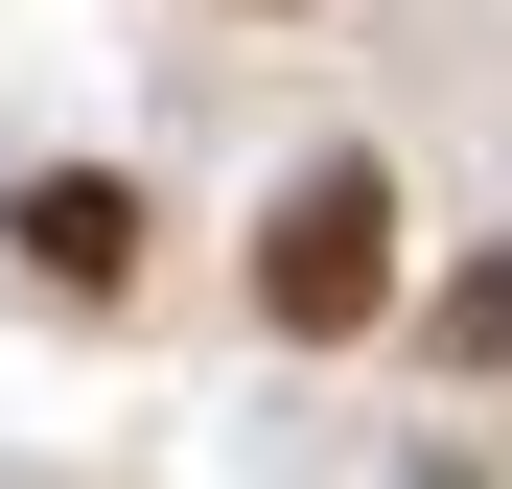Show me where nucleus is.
Listing matches in <instances>:
<instances>
[{
    "label": "nucleus",
    "mask_w": 512,
    "mask_h": 489,
    "mask_svg": "<svg viewBox=\"0 0 512 489\" xmlns=\"http://www.w3.org/2000/svg\"><path fill=\"white\" fill-rule=\"evenodd\" d=\"M443 350H512V257H466V280H443Z\"/></svg>",
    "instance_id": "obj_3"
},
{
    "label": "nucleus",
    "mask_w": 512,
    "mask_h": 489,
    "mask_svg": "<svg viewBox=\"0 0 512 489\" xmlns=\"http://www.w3.org/2000/svg\"><path fill=\"white\" fill-rule=\"evenodd\" d=\"M256 303H280L303 350H350V326L396 303V187H373V163H303V210H280V257H256Z\"/></svg>",
    "instance_id": "obj_1"
},
{
    "label": "nucleus",
    "mask_w": 512,
    "mask_h": 489,
    "mask_svg": "<svg viewBox=\"0 0 512 489\" xmlns=\"http://www.w3.org/2000/svg\"><path fill=\"white\" fill-rule=\"evenodd\" d=\"M24 233H47V280H70V303H94V280H117V233H140V210L94 187V163H47V187H24Z\"/></svg>",
    "instance_id": "obj_2"
}]
</instances>
